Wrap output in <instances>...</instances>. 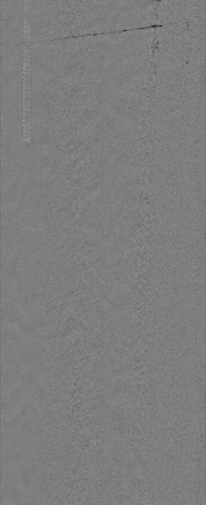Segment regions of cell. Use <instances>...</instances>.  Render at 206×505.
<instances>
[{"label": "cell", "mask_w": 206, "mask_h": 505, "mask_svg": "<svg viewBox=\"0 0 206 505\" xmlns=\"http://www.w3.org/2000/svg\"><path fill=\"white\" fill-rule=\"evenodd\" d=\"M23 54L18 48L1 51L0 93L2 99L18 97L23 99Z\"/></svg>", "instance_id": "cell-1"}]
</instances>
